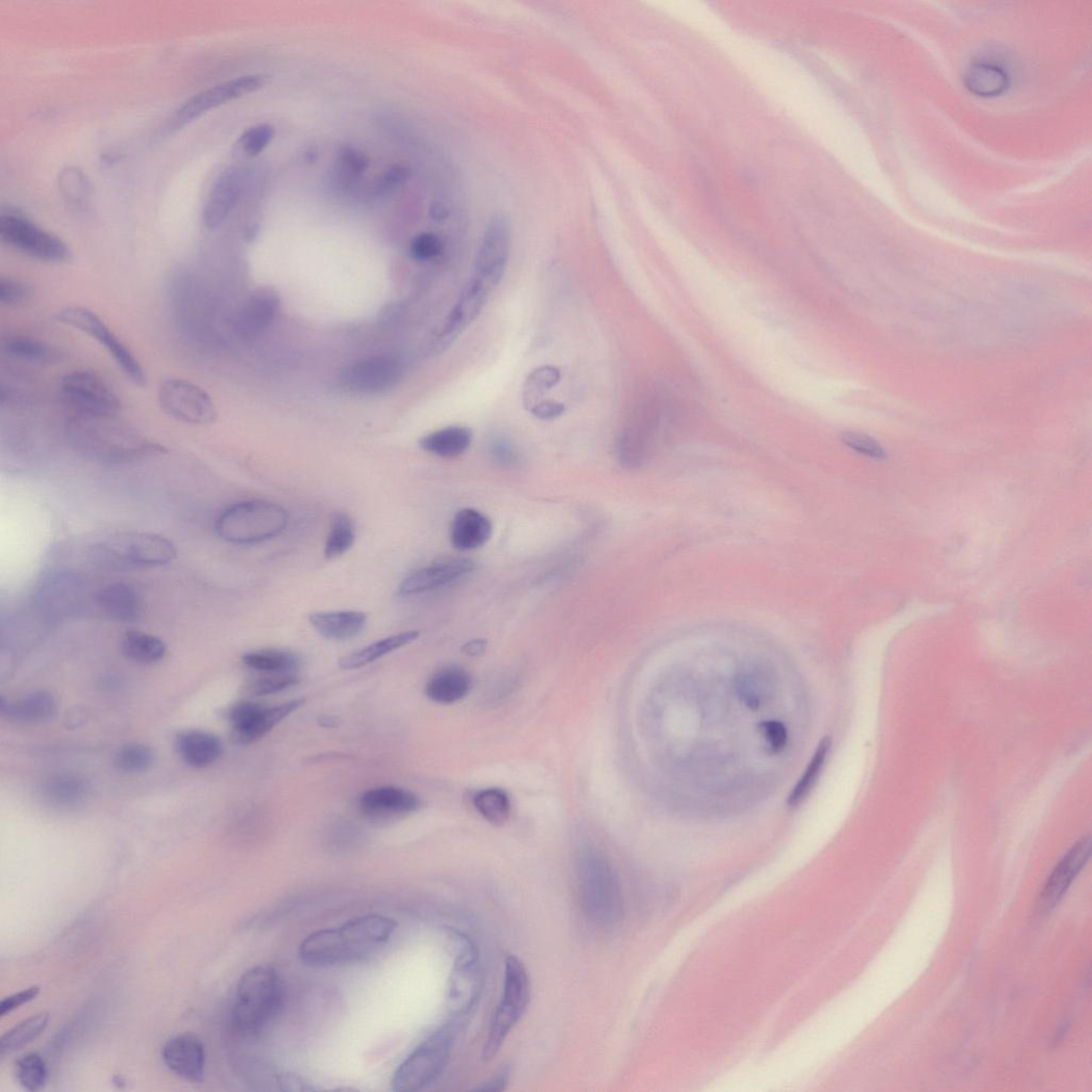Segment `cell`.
<instances>
[{"mask_svg": "<svg viewBox=\"0 0 1092 1092\" xmlns=\"http://www.w3.org/2000/svg\"><path fill=\"white\" fill-rule=\"evenodd\" d=\"M397 923L392 918L368 914L344 925L309 936L301 947L304 962L332 966L362 960L386 945Z\"/></svg>", "mask_w": 1092, "mask_h": 1092, "instance_id": "cell-1", "label": "cell"}, {"mask_svg": "<svg viewBox=\"0 0 1092 1092\" xmlns=\"http://www.w3.org/2000/svg\"><path fill=\"white\" fill-rule=\"evenodd\" d=\"M580 899L587 920L603 930L613 929L624 915L623 892L607 859L585 849L578 860Z\"/></svg>", "mask_w": 1092, "mask_h": 1092, "instance_id": "cell-2", "label": "cell"}, {"mask_svg": "<svg viewBox=\"0 0 1092 1092\" xmlns=\"http://www.w3.org/2000/svg\"><path fill=\"white\" fill-rule=\"evenodd\" d=\"M283 1002V986L275 969L259 965L246 971L237 986L232 1012L233 1027L243 1037L259 1035Z\"/></svg>", "mask_w": 1092, "mask_h": 1092, "instance_id": "cell-3", "label": "cell"}, {"mask_svg": "<svg viewBox=\"0 0 1092 1092\" xmlns=\"http://www.w3.org/2000/svg\"><path fill=\"white\" fill-rule=\"evenodd\" d=\"M289 515L282 506L267 501H245L221 512L216 520L220 539L233 544H252L280 536Z\"/></svg>", "mask_w": 1092, "mask_h": 1092, "instance_id": "cell-4", "label": "cell"}, {"mask_svg": "<svg viewBox=\"0 0 1092 1092\" xmlns=\"http://www.w3.org/2000/svg\"><path fill=\"white\" fill-rule=\"evenodd\" d=\"M457 1023L454 1019L421 1042L396 1072L392 1082L395 1091H418L440 1078L451 1057Z\"/></svg>", "mask_w": 1092, "mask_h": 1092, "instance_id": "cell-5", "label": "cell"}, {"mask_svg": "<svg viewBox=\"0 0 1092 1092\" xmlns=\"http://www.w3.org/2000/svg\"><path fill=\"white\" fill-rule=\"evenodd\" d=\"M531 1000V982L522 961L514 956L506 960L505 987L502 1000L496 1008L483 1050L485 1061L498 1054L520 1017L526 1013Z\"/></svg>", "mask_w": 1092, "mask_h": 1092, "instance_id": "cell-6", "label": "cell"}, {"mask_svg": "<svg viewBox=\"0 0 1092 1092\" xmlns=\"http://www.w3.org/2000/svg\"><path fill=\"white\" fill-rule=\"evenodd\" d=\"M62 325L79 330L101 344L131 382L146 384V376L139 361L120 337L94 312L82 307H67L58 313Z\"/></svg>", "mask_w": 1092, "mask_h": 1092, "instance_id": "cell-7", "label": "cell"}, {"mask_svg": "<svg viewBox=\"0 0 1092 1092\" xmlns=\"http://www.w3.org/2000/svg\"><path fill=\"white\" fill-rule=\"evenodd\" d=\"M66 404L84 419H111L121 411L115 392L98 375L88 370H76L61 381Z\"/></svg>", "mask_w": 1092, "mask_h": 1092, "instance_id": "cell-8", "label": "cell"}, {"mask_svg": "<svg viewBox=\"0 0 1092 1092\" xmlns=\"http://www.w3.org/2000/svg\"><path fill=\"white\" fill-rule=\"evenodd\" d=\"M454 969L450 979L448 1008L454 1019L466 1015L481 997L484 974L475 943L460 935L453 940Z\"/></svg>", "mask_w": 1092, "mask_h": 1092, "instance_id": "cell-9", "label": "cell"}, {"mask_svg": "<svg viewBox=\"0 0 1092 1092\" xmlns=\"http://www.w3.org/2000/svg\"><path fill=\"white\" fill-rule=\"evenodd\" d=\"M0 237L15 251L46 263H66L72 254L67 244L46 232L28 218L15 214L0 217Z\"/></svg>", "mask_w": 1092, "mask_h": 1092, "instance_id": "cell-10", "label": "cell"}, {"mask_svg": "<svg viewBox=\"0 0 1092 1092\" xmlns=\"http://www.w3.org/2000/svg\"><path fill=\"white\" fill-rule=\"evenodd\" d=\"M268 78L257 76L240 77L216 86L191 96L167 120L164 134L170 135L178 132L212 109L225 105L234 99L254 93L263 88Z\"/></svg>", "mask_w": 1092, "mask_h": 1092, "instance_id": "cell-11", "label": "cell"}, {"mask_svg": "<svg viewBox=\"0 0 1092 1092\" xmlns=\"http://www.w3.org/2000/svg\"><path fill=\"white\" fill-rule=\"evenodd\" d=\"M99 550L112 561L135 566H156L176 559V545L150 533L124 532L108 538Z\"/></svg>", "mask_w": 1092, "mask_h": 1092, "instance_id": "cell-12", "label": "cell"}, {"mask_svg": "<svg viewBox=\"0 0 1092 1092\" xmlns=\"http://www.w3.org/2000/svg\"><path fill=\"white\" fill-rule=\"evenodd\" d=\"M158 403L167 415L189 425H210L218 416L211 395L201 386L184 379L162 382Z\"/></svg>", "mask_w": 1092, "mask_h": 1092, "instance_id": "cell-13", "label": "cell"}, {"mask_svg": "<svg viewBox=\"0 0 1092 1092\" xmlns=\"http://www.w3.org/2000/svg\"><path fill=\"white\" fill-rule=\"evenodd\" d=\"M511 245L510 220L496 214L489 221L479 246L474 276L491 291L503 280Z\"/></svg>", "mask_w": 1092, "mask_h": 1092, "instance_id": "cell-14", "label": "cell"}, {"mask_svg": "<svg viewBox=\"0 0 1092 1092\" xmlns=\"http://www.w3.org/2000/svg\"><path fill=\"white\" fill-rule=\"evenodd\" d=\"M305 703L306 699H297L273 708H265L255 702L235 704L229 712L235 741L240 744L255 743Z\"/></svg>", "mask_w": 1092, "mask_h": 1092, "instance_id": "cell-15", "label": "cell"}, {"mask_svg": "<svg viewBox=\"0 0 1092 1092\" xmlns=\"http://www.w3.org/2000/svg\"><path fill=\"white\" fill-rule=\"evenodd\" d=\"M405 375L404 363L394 356L369 358L343 371L345 388L361 394L385 392L399 384Z\"/></svg>", "mask_w": 1092, "mask_h": 1092, "instance_id": "cell-16", "label": "cell"}, {"mask_svg": "<svg viewBox=\"0 0 1092 1092\" xmlns=\"http://www.w3.org/2000/svg\"><path fill=\"white\" fill-rule=\"evenodd\" d=\"M1091 852L1090 837L1080 839L1074 848L1058 862L1040 893L1037 909L1040 914L1051 911L1068 891L1082 868L1087 863Z\"/></svg>", "mask_w": 1092, "mask_h": 1092, "instance_id": "cell-17", "label": "cell"}, {"mask_svg": "<svg viewBox=\"0 0 1092 1092\" xmlns=\"http://www.w3.org/2000/svg\"><path fill=\"white\" fill-rule=\"evenodd\" d=\"M476 565L465 558H444L415 571L399 587L401 595L427 592L455 583L473 573Z\"/></svg>", "mask_w": 1092, "mask_h": 1092, "instance_id": "cell-18", "label": "cell"}, {"mask_svg": "<svg viewBox=\"0 0 1092 1092\" xmlns=\"http://www.w3.org/2000/svg\"><path fill=\"white\" fill-rule=\"evenodd\" d=\"M162 1056L168 1070L178 1077L192 1082H201L206 1070V1049L201 1039L183 1034L170 1039Z\"/></svg>", "mask_w": 1092, "mask_h": 1092, "instance_id": "cell-19", "label": "cell"}, {"mask_svg": "<svg viewBox=\"0 0 1092 1092\" xmlns=\"http://www.w3.org/2000/svg\"><path fill=\"white\" fill-rule=\"evenodd\" d=\"M492 291L477 278L464 286L459 301L439 335L440 347H448L481 315Z\"/></svg>", "mask_w": 1092, "mask_h": 1092, "instance_id": "cell-20", "label": "cell"}, {"mask_svg": "<svg viewBox=\"0 0 1092 1092\" xmlns=\"http://www.w3.org/2000/svg\"><path fill=\"white\" fill-rule=\"evenodd\" d=\"M85 584L79 577L59 574L47 578L38 593L40 607L49 617L71 613L83 601Z\"/></svg>", "mask_w": 1092, "mask_h": 1092, "instance_id": "cell-21", "label": "cell"}, {"mask_svg": "<svg viewBox=\"0 0 1092 1092\" xmlns=\"http://www.w3.org/2000/svg\"><path fill=\"white\" fill-rule=\"evenodd\" d=\"M243 182V172L236 168L226 171L216 181L203 211L208 229H217L227 220L239 200Z\"/></svg>", "mask_w": 1092, "mask_h": 1092, "instance_id": "cell-22", "label": "cell"}, {"mask_svg": "<svg viewBox=\"0 0 1092 1092\" xmlns=\"http://www.w3.org/2000/svg\"><path fill=\"white\" fill-rule=\"evenodd\" d=\"M278 308L279 295L275 289L269 287L259 289L237 315L238 333L245 338L260 335L275 319Z\"/></svg>", "mask_w": 1092, "mask_h": 1092, "instance_id": "cell-23", "label": "cell"}, {"mask_svg": "<svg viewBox=\"0 0 1092 1092\" xmlns=\"http://www.w3.org/2000/svg\"><path fill=\"white\" fill-rule=\"evenodd\" d=\"M315 631L333 641H346L358 637L367 625V615L357 610L317 611L309 616Z\"/></svg>", "mask_w": 1092, "mask_h": 1092, "instance_id": "cell-24", "label": "cell"}, {"mask_svg": "<svg viewBox=\"0 0 1092 1092\" xmlns=\"http://www.w3.org/2000/svg\"><path fill=\"white\" fill-rule=\"evenodd\" d=\"M360 806L369 816L411 813L419 809L414 792L394 786L372 788L363 793Z\"/></svg>", "mask_w": 1092, "mask_h": 1092, "instance_id": "cell-25", "label": "cell"}, {"mask_svg": "<svg viewBox=\"0 0 1092 1092\" xmlns=\"http://www.w3.org/2000/svg\"><path fill=\"white\" fill-rule=\"evenodd\" d=\"M492 535L490 519L481 511L465 508L455 515L451 540L457 550L471 551L482 548Z\"/></svg>", "mask_w": 1092, "mask_h": 1092, "instance_id": "cell-26", "label": "cell"}, {"mask_svg": "<svg viewBox=\"0 0 1092 1092\" xmlns=\"http://www.w3.org/2000/svg\"><path fill=\"white\" fill-rule=\"evenodd\" d=\"M97 604L103 612L119 623H134L141 615V600L130 585L115 583L97 594Z\"/></svg>", "mask_w": 1092, "mask_h": 1092, "instance_id": "cell-27", "label": "cell"}, {"mask_svg": "<svg viewBox=\"0 0 1092 1092\" xmlns=\"http://www.w3.org/2000/svg\"><path fill=\"white\" fill-rule=\"evenodd\" d=\"M177 749L187 765L202 769L219 760L222 755V743L213 733L192 730L179 735Z\"/></svg>", "mask_w": 1092, "mask_h": 1092, "instance_id": "cell-28", "label": "cell"}, {"mask_svg": "<svg viewBox=\"0 0 1092 1092\" xmlns=\"http://www.w3.org/2000/svg\"><path fill=\"white\" fill-rule=\"evenodd\" d=\"M470 676L458 666L439 670L427 683V697L440 704H453L462 700L470 689Z\"/></svg>", "mask_w": 1092, "mask_h": 1092, "instance_id": "cell-29", "label": "cell"}, {"mask_svg": "<svg viewBox=\"0 0 1092 1092\" xmlns=\"http://www.w3.org/2000/svg\"><path fill=\"white\" fill-rule=\"evenodd\" d=\"M0 708L2 714L13 721L39 723L48 721L55 715L57 702L51 692L39 690L14 702L2 698Z\"/></svg>", "mask_w": 1092, "mask_h": 1092, "instance_id": "cell-30", "label": "cell"}, {"mask_svg": "<svg viewBox=\"0 0 1092 1092\" xmlns=\"http://www.w3.org/2000/svg\"><path fill=\"white\" fill-rule=\"evenodd\" d=\"M1010 78L1002 66L989 62H975L964 74V86L982 97H996L1009 87Z\"/></svg>", "mask_w": 1092, "mask_h": 1092, "instance_id": "cell-31", "label": "cell"}, {"mask_svg": "<svg viewBox=\"0 0 1092 1092\" xmlns=\"http://www.w3.org/2000/svg\"><path fill=\"white\" fill-rule=\"evenodd\" d=\"M473 440L467 427L451 426L435 431L419 441L420 448L441 458H456L464 454Z\"/></svg>", "mask_w": 1092, "mask_h": 1092, "instance_id": "cell-32", "label": "cell"}, {"mask_svg": "<svg viewBox=\"0 0 1092 1092\" xmlns=\"http://www.w3.org/2000/svg\"><path fill=\"white\" fill-rule=\"evenodd\" d=\"M418 637L419 633L417 631H409L390 636L371 643L365 648L345 655L339 659L338 665L344 670H354L365 667L393 651L405 647V645L415 641Z\"/></svg>", "mask_w": 1092, "mask_h": 1092, "instance_id": "cell-33", "label": "cell"}, {"mask_svg": "<svg viewBox=\"0 0 1092 1092\" xmlns=\"http://www.w3.org/2000/svg\"><path fill=\"white\" fill-rule=\"evenodd\" d=\"M121 649L128 658L145 665L160 663L167 654L166 644L161 638L140 631H130L124 635Z\"/></svg>", "mask_w": 1092, "mask_h": 1092, "instance_id": "cell-34", "label": "cell"}, {"mask_svg": "<svg viewBox=\"0 0 1092 1092\" xmlns=\"http://www.w3.org/2000/svg\"><path fill=\"white\" fill-rule=\"evenodd\" d=\"M242 663L257 672L272 675H289L302 666V659L295 653L282 649H264L246 653Z\"/></svg>", "mask_w": 1092, "mask_h": 1092, "instance_id": "cell-35", "label": "cell"}, {"mask_svg": "<svg viewBox=\"0 0 1092 1092\" xmlns=\"http://www.w3.org/2000/svg\"><path fill=\"white\" fill-rule=\"evenodd\" d=\"M88 789L85 780L79 776L60 775L49 780L43 792L52 805L70 808L82 804L88 795Z\"/></svg>", "mask_w": 1092, "mask_h": 1092, "instance_id": "cell-36", "label": "cell"}, {"mask_svg": "<svg viewBox=\"0 0 1092 1092\" xmlns=\"http://www.w3.org/2000/svg\"><path fill=\"white\" fill-rule=\"evenodd\" d=\"M773 677L768 670L756 665L744 670L739 679L740 697L752 709L760 708L771 696Z\"/></svg>", "mask_w": 1092, "mask_h": 1092, "instance_id": "cell-37", "label": "cell"}, {"mask_svg": "<svg viewBox=\"0 0 1092 1092\" xmlns=\"http://www.w3.org/2000/svg\"><path fill=\"white\" fill-rule=\"evenodd\" d=\"M49 1014L47 1012H40L18 1023L6 1033L2 1039H0V1053H2V1056L14 1053L31 1044V1042L42 1035L47 1028Z\"/></svg>", "mask_w": 1092, "mask_h": 1092, "instance_id": "cell-38", "label": "cell"}, {"mask_svg": "<svg viewBox=\"0 0 1092 1092\" xmlns=\"http://www.w3.org/2000/svg\"><path fill=\"white\" fill-rule=\"evenodd\" d=\"M831 748V739L825 737L819 742L818 747L809 763L801 780L795 787L792 788L790 795L788 797L787 804L790 807H797L801 805L808 797L814 785L816 784L819 776H821L823 767L828 758V754Z\"/></svg>", "mask_w": 1092, "mask_h": 1092, "instance_id": "cell-39", "label": "cell"}, {"mask_svg": "<svg viewBox=\"0 0 1092 1092\" xmlns=\"http://www.w3.org/2000/svg\"><path fill=\"white\" fill-rule=\"evenodd\" d=\"M561 379L560 369L553 365H543L534 369L525 382L522 404L529 411L542 397L556 386Z\"/></svg>", "mask_w": 1092, "mask_h": 1092, "instance_id": "cell-40", "label": "cell"}, {"mask_svg": "<svg viewBox=\"0 0 1092 1092\" xmlns=\"http://www.w3.org/2000/svg\"><path fill=\"white\" fill-rule=\"evenodd\" d=\"M355 540L356 528L353 518L345 512L334 513L325 546L326 557L333 559L349 552Z\"/></svg>", "mask_w": 1092, "mask_h": 1092, "instance_id": "cell-41", "label": "cell"}, {"mask_svg": "<svg viewBox=\"0 0 1092 1092\" xmlns=\"http://www.w3.org/2000/svg\"><path fill=\"white\" fill-rule=\"evenodd\" d=\"M474 806L480 814L493 825L505 824L511 813V804L507 792L501 788H486L480 790L474 800Z\"/></svg>", "mask_w": 1092, "mask_h": 1092, "instance_id": "cell-42", "label": "cell"}, {"mask_svg": "<svg viewBox=\"0 0 1092 1092\" xmlns=\"http://www.w3.org/2000/svg\"><path fill=\"white\" fill-rule=\"evenodd\" d=\"M5 350L13 358L33 363H52L58 360V354L51 347L27 336L8 339Z\"/></svg>", "mask_w": 1092, "mask_h": 1092, "instance_id": "cell-43", "label": "cell"}, {"mask_svg": "<svg viewBox=\"0 0 1092 1092\" xmlns=\"http://www.w3.org/2000/svg\"><path fill=\"white\" fill-rule=\"evenodd\" d=\"M15 1076L20 1086L25 1089L38 1091L47 1082V1065L39 1054L28 1053L16 1060Z\"/></svg>", "mask_w": 1092, "mask_h": 1092, "instance_id": "cell-44", "label": "cell"}, {"mask_svg": "<svg viewBox=\"0 0 1092 1092\" xmlns=\"http://www.w3.org/2000/svg\"><path fill=\"white\" fill-rule=\"evenodd\" d=\"M154 763V753L143 743L133 742L122 747L116 757L120 771L138 774L147 771Z\"/></svg>", "mask_w": 1092, "mask_h": 1092, "instance_id": "cell-45", "label": "cell"}, {"mask_svg": "<svg viewBox=\"0 0 1092 1092\" xmlns=\"http://www.w3.org/2000/svg\"><path fill=\"white\" fill-rule=\"evenodd\" d=\"M275 135V128L269 124H260L240 136L238 146L245 156L255 157L265 150Z\"/></svg>", "mask_w": 1092, "mask_h": 1092, "instance_id": "cell-46", "label": "cell"}, {"mask_svg": "<svg viewBox=\"0 0 1092 1092\" xmlns=\"http://www.w3.org/2000/svg\"><path fill=\"white\" fill-rule=\"evenodd\" d=\"M298 683H300V679L293 676L279 675L278 677L256 680L246 686V691L247 693L253 694V696H270V694L283 691Z\"/></svg>", "mask_w": 1092, "mask_h": 1092, "instance_id": "cell-47", "label": "cell"}, {"mask_svg": "<svg viewBox=\"0 0 1092 1092\" xmlns=\"http://www.w3.org/2000/svg\"><path fill=\"white\" fill-rule=\"evenodd\" d=\"M844 444L849 446L853 451L874 459L885 458V452L882 446L873 438L860 433L848 431L841 436Z\"/></svg>", "mask_w": 1092, "mask_h": 1092, "instance_id": "cell-48", "label": "cell"}, {"mask_svg": "<svg viewBox=\"0 0 1092 1092\" xmlns=\"http://www.w3.org/2000/svg\"><path fill=\"white\" fill-rule=\"evenodd\" d=\"M410 252L417 261H431L442 254L443 242L434 233H421L413 239Z\"/></svg>", "mask_w": 1092, "mask_h": 1092, "instance_id": "cell-49", "label": "cell"}, {"mask_svg": "<svg viewBox=\"0 0 1092 1092\" xmlns=\"http://www.w3.org/2000/svg\"><path fill=\"white\" fill-rule=\"evenodd\" d=\"M30 288L24 283L3 278L0 280V303L6 307H16L28 301Z\"/></svg>", "mask_w": 1092, "mask_h": 1092, "instance_id": "cell-50", "label": "cell"}, {"mask_svg": "<svg viewBox=\"0 0 1092 1092\" xmlns=\"http://www.w3.org/2000/svg\"><path fill=\"white\" fill-rule=\"evenodd\" d=\"M762 732L769 748L774 753H780L785 748L787 731L782 723L777 721L766 722L762 725Z\"/></svg>", "mask_w": 1092, "mask_h": 1092, "instance_id": "cell-51", "label": "cell"}, {"mask_svg": "<svg viewBox=\"0 0 1092 1092\" xmlns=\"http://www.w3.org/2000/svg\"><path fill=\"white\" fill-rule=\"evenodd\" d=\"M39 995L40 988L31 987L29 989H25L20 992H17V994H14L8 998H5L2 1003H0V1015L5 1016L6 1014L22 1006L24 1004L32 1002Z\"/></svg>", "mask_w": 1092, "mask_h": 1092, "instance_id": "cell-52", "label": "cell"}, {"mask_svg": "<svg viewBox=\"0 0 1092 1092\" xmlns=\"http://www.w3.org/2000/svg\"><path fill=\"white\" fill-rule=\"evenodd\" d=\"M530 411L538 419L554 420L564 414L565 406L555 401H541Z\"/></svg>", "mask_w": 1092, "mask_h": 1092, "instance_id": "cell-53", "label": "cell"}, {"mask_svg": "<svg viewBox=\"0 0 1092 1092\" xmlns=\"http://www.w3.org/2000/svg\"><path fill=\"white\" fill-rule=\"evenodd\" d=\"M342 163L355 172L365 170L368 165L366 157L362 153L353 150V148H346V150H344L342 153Z\"/></svg>", "mask_w": 1092, "mask_h": 1092, "instance_id": "cell-54", "label": "cell"}, {"mask_svg": "<svg viewBox=\"0 0 1092 1092\" xmlns=\"http://www.w3.org/2000/svg\"><path fill=\"white\" fill-rule=\"evenodd\" d=\"M279 1082H280V1085L283 1086L284 1090H288V1091H308V1090H312V1087H310L302 1078H300L298 1076H294V1075L285 1074L283 1076H280L279 1077Z\"/></svg>", "mask_w": 1092, "mask_h": 1092, "instance_id": "cell-55", "label": "cell"}, {"mask_svg": "<svg viewBox=\"0 0 1092 1092\" xmlns=\"http://www.w3.org/2000/svg\"><path fill=\"white\" fill-rule=\"evenodd\" d=\"M510 1073L508 1070H503L499 1074H496L492 1079L487 1081L483 1086L479 1087L480 1090L488 1091H501L508 1083Z\"/></svg>", "mask_w": 1092, "mask_h": 1092, "instance_id": "cell-56", "label": "cell"}, {"mask_svg": "<svg viewBox=\"0 0 1092 1092\" xmlns=\"http://www.w3.org/2000/svg\"><path fill=\"white\" fill-rule=\"evenodd\" d=\"M493 454L496 456V458H499L502 461L511 462L515 459V453L511 449V446L503 441L494 443Z\"/></svg>", "mask_w": 1092, "mask_h": 1092, "instance_id": "cell-57", "label": "cell"}, {"mask_svg": "<svg viewBox=\"0 0 1092 1092\" xmlns=\"http://www.w3.org/2000/svg\"><path fill=\"white\" fill-rule=\"evenodd\" d=\"M486 649V642L483 640H474L464 645L463 651L470 656H477L482 654Z\"/></svg>", "mask_w": 1092, "mask_h": 1092, "instance_id": "cell-58", "label": "cell"}, {"mask_svg": "<svg viewBox=\"0 0 1092 1092\" xmlns=\"http://www.w3.org/2000/svg\"><path fill=\"white\" fill-rule=\"evenodd\" d=\"M430 215L437 220H443L449 216L448 210L442 204H436L433 207Z\"/></svg>", "mask_w": 1092, "mask_h": 1092, "instance_id": "cell-59", "label": "cell"}]
</instances>
